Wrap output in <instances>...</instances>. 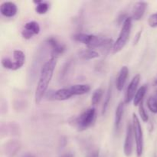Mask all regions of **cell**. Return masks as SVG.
Wrapping results in <instances>:
<instances>
[{
	"mask_svg": "<svg viewBox=\"0 0 157 157\" xmlns=\"http://www.w3.org/2000/svg\"><path fill=\"white\" fill-rule=\"evenodd\" d=\"M96 119V109L90 107L84 110L82 113L76 117L70 120V124L75 127L78 131H84L92 126Z\"/></svg>",
	"mask_w": 157,
	"mask_h": 157,
	"instance_id": "2",
	"label": "cell"
},
{
	"mask_svg": "<svg viewBox=\"0 0 157 157\" xmlns=\"http://www.w3.org/2000/svg\"><path fill=\"white\" fill-rule=\"evenodd\" d=\"M46 42L52 48V52H51L52 57L51 58H57L58 56L62 55L65 51V46L53 37H50L48 38L46 40Z\"/></svg>",
	"mask_w": 157,
	"mask_h": 157,
	"instance_id": "8",
	"label": "cell"
},
{
	"mask_svg": "<svg viewBox=\"0 0 157 157\" xmlns=\"http://www.w3.org/2000/svg\"><path fill=\"white\" fill-rule=\"evenodd\" d=\"M17 11V6L14 2H5L0 6V12L4 16L11 18L16 15Z\"/></svg>",
	"mask_w": 157,
	"mask_h": 157,
	"instance_id": "9",
	"label": "cell"
},
{
	"mask_svg": "<svg viewBox=\"0 0 157 157\" xmlns=\"http://www.w3.org/2000/svg\"><path fill=\"white\" fill-rule=\"evenodd\" d=\"M153 84H154L155 86L157 85V77H156V79L154 80V82H153Z\"/></svg>",
	"mask_w": 157,
	"mask_h": 157,
	"instance_id": "28",
	"label": "cell"
},
{
	"mask_svg": "<svg viewBox=\"0 0 157 157\" xmlns=\"http://www.w3.org/2000/svg\"><path fill=\"white\" fill-rule=\"evenodd\" d=\"M147 107L152 113H157V90L154 95H152L148 98Z\"/></svg>",
	"mask_w": 157,
	"mask_h": 157,
	"instance_id": "19",
	"label": "cell"
},
{
	"mask_svg": "<svg viewBox=\"0 0 157 157\" xmlns=\"http://www.w3.org/2000/svg\"><path fill=\"white\" fill-rule=\"evenodd\" d=\"M147 86L146 84L141 86V87L138 89L136 94H135L134 98H133V104H134V106L140 105V104L144 101V98L145 96L146 93H147Z\"/></svg>",
	"mask_w": 157,
	"mask_h": 157,
	"instance_id": "17",
	"label": "cell"
},
{
	"mask_svg": "<svg viewBox=\"0 0 157 157\" xmlns=\"http://www.w3.org/2000/svg\"><path fill=\"white\" fill-rule=\"evenodd\" d=\"M35 4H36V7H35V11L39 15H43L45 14L46 12L48 11L49 9V5L48 2L43 1H34Z\"/></svg>",
	"mask_w": 157,
	"mask_h": 157,
	"instance_id": "18",
	"label": "cell"
},
{
	"mask_svg": "<svg viewBox=\"0 0 157 157\" xmlns=\"http://www.w3.org/2000/svg\"><path fill=\"white\" fill-rule=\"evenodd\" d=\"M155 157H157V156H155Z\"/></svg>",
	"mask_w": 157,
	"mask_h": 157,
	"instance_id": "29",
	"label": "cell"
},
{
	"mask_svg": "<svg viewBox=\"0 0 157 157\" xmlns=\"http://www.w3.org/2000/svg\"><path fill=\"white\" fill-rule=\"evenodd\" d=\"M133 130L136 142V152L137 157H141L144 152V133L139 118L135 113H133Z\"/></svg>",
	"mask_w": 157,
	"mask_h": 157,
	"instance_id": "4",
	"label": "cell"
},
{
	"mask_svg": "<svg viewBox=\"0 0 157 157\" xmlns=\"http://www.w3.org/2000/svg\"><path fill=\"white\" fill-rule=\"evenodd\" d=\"M21 157H35V156H34V155H32V153H25V154H23Z\"/></svg>",
	"mask_w": 157,
	"mask_h": 157,
	"instance_id": "27",
	"label": "cell"
},
{
	"mask_svg": "<svg viewBox=\"0 0 157 157\" xmlns=\"http://www.w3.org/2000/svg\"><path fill=\"white\" fill-rule=\"evenodd\" d=\"M124 112V103L121 102L117 107L116 111H115V121L114 125L116 130H118L121 127V121H122L123 115Z\"/></svg>",
	"mask_w": 157,
	"mask_h": 157,
	"instance_id": "13",
	"label": "cell"
},
{
	"mask_svg": "<svg viewBox=\"0 0 157 157\" xmlns=\"http://www.w3.org/2000/svg\"><path fill=\"white\" fill-rule=\"evenodd\" d=\"M71 96L73 97L75 95H82L88 93L90 90V87L88 84H75L71 87H67Z\"/></svg>",
	"mask_w": 157,
	"mask_h": 157,
	"instance_id": "12",
	"label": "cell"
},
{
	"mask_svg": "<svg viewBox=\"0 0 157 157\" xmlns=\"http://www.w3.org/2000/svg\"><path fill=\"white\" fill-rule=\"evenodd\" d=\"M147 8V3L146 2H137L132 10V18L136 21L140 20L144 15Z\"/></svg>",
	"mask_w": 157,
	"mask_h": 157,
	"instance_id": "10",
	"label": "cell"
},
{
	"mask_svg": "<svg viewBox=\"0 0 157 157\" xmlns=\"http://www.w3.org/2000/svg\"><path fill=\"white\" fill-rule=\"evenodd\" d=\"M148 24L150 27L155 28L157 27V12L156 13H153L149 17Z\"/></svg>",
	"mask_w": 157,
	"mask_h": 157,
	"instance_id": "24",
	"label": "cell"
},
{
	"mask_svg": "<svg viewBox=\"0 0 157 157\" xmlns=\"http://www.w3.org/2000/svg\"><path fill=\"white\" fill-rule=\"evenodd\" d=\"M129 75V70L128 67L127 66H124L121 67V71H120L118 76L117 78L116 81V87L117 90L121 91L124 89V86H125L126 81H127V78H128Z\"/></svg>",
	"mask_w": 157,
	"mask_h": 157,
	"instance_id": "11",
	"label": "cell"
},
{
	"mask_svg": "<svg viewBox=\"0 0 157 157\" xmlns=\"http://www.w3.org/2000/svg\"><path fill=\"white\" fill-rule=\"evenodd\" d=\"M139 113L141 119H142V121H144V122H147V121H148L149 117H148V114H147V111H146L145 108H144V101H143L139 105Z\"/></svg>",
	"mask_w": 157,
	"mask_h": 157,
	"instance_id": "23",
	"label": "cell"
},
{
	"mask_svg": "<svg viewBox=\"0 0 157 157\" xmlns=\"http://www.w3.org/2000/svg\"><path fill=\"white\" fill-rule=\"evenodd\" d=\"M103 94H104V90L102 88H98L93 92V94L91 96V103L93 105H96L100 102Z\"/></svg>",
	"mask_w": 157,
	"mask_h": 157,
	"instance_id": "20",
	"label": "cell"
},
{
	"mask_svg": "<svg viewBox=\"0 0 157 157\" xmlns=\"http://www.w3.org/2000/svg\"><path fill=\"white\" fill-rule=\"evenodd\" d=\"M2 64L3 67L6 69H10V70L12 71L17 70V67L15 62L12 61V60L9 58H3L2 59Z\"/></svg>",
	"mask_w": 157,
	"mask_h": 157,
	"instance_id": "22",
	"label": "cell"
},
{
	"mask_svg": "<svg viewBox=\"0 0 157 157\" xmlns=\"http://www.w3.org/2000/svg\"><path fill=\"white\" fill-rule=\"evenodd\" d=\"M88 157H99V151L95 150V151H94Z\"/></svg>",
	"mask_w": 157,
	"mask_h": 157,
	"instance_id": "25",
	"label": "cell"
},
{
	"mask_svg": "<svg viewBox=\"0 0 157 157\" xmlns=\"http://www.w3.org/2000/svg\"><path fill=\"white\" fill-rule=\"evenodd\" d=\"M13 58L17 70L21 68L24 65L25 61V55L24 52L20 50H15L13 52Z\"/></svg>",
	"mask_w": 157,
	"mask_h": 157,
	"instance_id": "16",
	"label": "cell"
},
{
	"mask_svg": "<svg viewBox=\"0 0 157 157\" xmlns=\"http://www.w3.org/2000/svg\"><path fill=\"white\" fill-rule=\"evenodd\" d=\"M57 65V58H51L48 60L41 67L39 79L35 90V100L37 104H39L42 101L44 94L48 90L49 84L53 77L54 71Z\"/></svg>",
	"mask_w": 157,
	"mask_h": 157,
	"instance_id": "1",
	"label": "cell"
},
{
	"mask_svg": "<svg viewBox=\"0 0 157 157\" xmlns=\"http://www.w3.org/2000/svg\"><path fill=\"white\" fill-rule=\"evenodd\" d=\"M40 32V26L38 22L35 21H29L25 23L21 31V35L25 39H30L35 35Z\"/></svg>",
	"mask_w": 157,
	"mask_h": 157,
	"instance_id": "7",
	"label": "cell"
},
{
	"mask_svg": "<svg viewBox=\"0 0 157 157\" xmlns=\"http://www.w3.org/2000/svg\"><path fill=\"white\" fill-rule=\"evenodd\" d=\"M132 29V18L130 17H127L125 18L123 23L122 28H121V31L120 32L119 37L117 38V41H115L113 46V52L114 54L118 53L121 52L126 44L128 41L130 35V32H131Z\"/></svg>",
	"mask_w": 157,
	"mask_h": 157,
	"instance_id": "3",
	"label": "cell"
},
{
	"mask_svg": "<svg viewBox=\"0 0 157 157\" xmlns=\"http://www.w3.org/2000/svg\"><path fill=\"white\" fill-rule=\"evenodd\" d=\"M59 157H75V156H74L73 153H64V154L61 155V156H59Z\"/></svg>",
	"mask_w": 157,
	"mask_h": 157,
	"instance_id": "26",
	"label": "cell"
},
{
	"mask_svg": "<svg viewBox=\"0 0 157 157\" xmlns=\"http://www.w3.org/2000/svg\"><path fill=\"white\" fill-rule=\"evenodd\" d=\"M111 95H112V85L110 84L108 87V90H107V94H106L105 99H104V104H103V107H102V115H104V113H106L107 110V107H108L109 104H110V98H111Z\"/></svg>",
	"mask_w": 157,
	"mask_h": 157,
	"instance_id": "21",
	"label": "cell"
},
{
	"mask_svg": "<svg viewBox=\"0 0 157 157\" xmlns=\"http://www.w3.org/2000/svg\"><path fill=\"white\" fill-rule=\"evenodd\" d=\"M78 56L83 60H91L100 57L99 53L93 49H84L78 52Z\"/></svg>",
	"mask_w": 157,
	"mask_h": 157,
	"instance_id": "15",
	"label": "cell"
},
{
	"mask_svg": "<svg viewBox=\"0 0 157 157\" xmlns=\"http://www.w3.org/2000/svg\"><path fill=\"white\" fill-rule=\"evenodd\" d=\"M133 125H132V124L129 123L127 127L125 141H124V153L127 157H130L131 156L132 152H133Z\"/></svg>",
	"mask_w": 157,
	"mask_h": 157,
	"instance_id": "6",
	"label": "cell"
},
{
	"mask_svg": "<svg viewBox=\"0 0 157 157\" xmlns=\"http://www.w3.org/2000/svg\"><path fill=\"white\" fill-rule=\"evenodd\" d=\"M140 75H135L133 78V79L131 80L130 83L129 84L128 87H127V91L125 94V104H129L132 101V100H133L134 98L135 94H136V91H137V87L138 85L140 84Z\"/></svg>",
	"mask_w": 157,
	"mask_h": 157,
	"instance_id": "5",
	"label": "cell"
},
{
	"mask_svg": "<svg viewBox=\"0 0 157 157\" xmlns=\"http://www.w3.org/2000/svg\"><path fill=\"white\" fill-rule=\"evenodd\" d=\"M20 149V143L17 140H10L6 144L5 150L8 155L13 156Z\"/></svg>",
	"mask_w": 157,
	"mask_h": 157,
	"instance_id": "14",
	"label": "cell"
}]
</instances>
